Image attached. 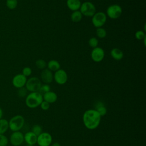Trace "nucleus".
Here are the masks:
<instances>
[{"label":"nucleus","mask_w":146,"mask_h":146,"mask_svg":"<svg viewBox=\"0 0 146 146\" xmlns=\"http://www.w3.org/2000/svg\"><path fill=\"white\" fill-rule=\"evenodd\" d=\"M101 117L102 116L95 109H89L84 112L82 120L87 129L94 130L99 127Z\"/></svg>","instance_id":"nucleus-1"},{"label":"nucleus","mask_w":146,"mask_h":146,"mask_svg":"<svg viewBox=\"0 0 146 146\" xmlns=\"http://www.w3.org/2000/svg\"><path fill=\"white\" fill-rule=\"evenodd\" d=\"M43 100L42 94L39 92H32L26 96L25 104L30 108H35L40 106Z\"/></svg>","instance_id":"nucleus-2"},{"label":"nucleus","mask_w":146,"mask_h":146,"mask_svg":"<svg viewBox=\"0 0 146 146\" xmlns=\"http://www.w3.org/2000/svg\"><path fill=\"white\" fill-rule=\"evenodd\" d=\"M25 118L21 115H17L13 116L9 121V129L13 132L19 131L24 126Z\"/></svg>","instance_id":"nucleus-3"},{"label":"nucleus","mask_w":146,"mask_h":146,"mask_svg":"<svg viewBox=\"0 0 146 146\" xmlns=\"http://www.w3.org/2000/svg\"><path fill=\"white\" fill-rule=\"evenodd\" d=\"M79 11L83 15L88 17H92L96 13V7L91 2H84L81 4Z\"/></svg>","instance_id":"nucleus-4"},{"label":"nucleus","mask_w":146,"mask_h":146,"mask_svg":"<svg viewBox=\"0 0 146 146\" xmlns=\"http://www.w3.org/2000/svg\"><path fill=\"white\" fill-rule=\"evenodd\" d=\"M42 86L41 80L37 77H31L27 80L25 87L28 91L39 92Z\"/></svg>","instance_id":"nucleus-5"},{"label":"nucleus","mask_w":146,"mask_h":146,"mask_svg":"<svg viewBox=\"0 0 146 146\" xmlns=\"http://www.w3.org/2000/svg\"><path fill=\"white\" fill-rule=\"evenodd\" d=\"M122 14L121 7L117 4H113L109 6L106 10V15L110 18L116 19L119 18Z\"/></svg>","instance_id":"nucleus-6"},{"label":"nucleus","mask_w":146,"mask_h":146,"mask_svg":"<svg viewBox=\"0 0 146 146\" xmlns=\"http://www.w3.org/2000/svg\"><path fill=\"white\" fill-rule=\"evenodd\" d=\"M107 21V15L103 11L96 12L92 17V23L94 27L96 28L102 27Z\"/></svg>","instance_id":"nucleus-7"},{"label":"nucleus","mask_w":146,"mask_h":146,"mask_svg":"<svg viewBox=\"0 0 146 146\" xmlns=\"http://www.w3.org/2000/svg\"><path fill=\"white\" fill-rule=\"evenodd\" d=\"M52 137L48 132H42L37 136L36 144L39 146H50L52 144Z\"/></svg>","instance_id":"nucleus-8"},{"label":"nucleus","mask_w":146,"mask_h":146,"mask_svg":"<svg viewBox=\"0 0 146 146\" xmlns=\"http://www.w3.org/2000/svg\"><path fill=\"white\" fill-rule=\"evenodd\" d=\"M9 141L13 146H20L24 141V134L20 131L13 132L10 136Z\"/></svg>","instance_id":"nucleus-9"},{"label":"nucleus","mask_w":146,"mask_h":146,"mask_svg":"<svg viewBox=\"0 0 146 146\" xmlns=\"http://www.w3.org/2000/svg\"><path fill=\"white\" fill-rule=\"evenodd\" d=\"M54 80L55 82L60 85L64 84L68 80V75L66 71L63 69H59L55 72L53 75Z\"/></svg>","instance_id":"nucleus-10"},{"label":"nucleus","mask_w":146,"mask_h":146,"mask_svg":"<svg viewBox=\"0 0 146 146\" xmlns=\"http://www.w3.org/2000/svg\"><path fill=\"white\" fill-rule=\"evenodd\" d=\"M105 52L104 50L100 47H96L94 48L91 53V58L92 60L95 62H100L104 58Z\"/></svg>","instance_id":"nucleus-11"},{"label":"nucleus","mask_w":146,"mask_h":146,"mask_svg":"<svg viewBox=\"0 0 146 146\" xmlns=\"http://www.w3.org/2000/svg\"><path fill=\"white\" fill-rule=\"evenodd\" d=\"M27 77L22 74L15 75L12 79V84L17 88H20L25 86L27 82Z\"/></svg>","instance_id":"nucleus-12"},{"label":"nucleus","mask_w":146,"mask_h":146,"mask_svg":"<svg viewBox=\"0 0 146 146\" xmlns=\"http://www.w3.org/2000/svg\"><path fill=\"white\" fill-rule=\"evenodd\" d=\"M40 79L44 84H50L54 80L53 74L51 71L48 68L42 70L40 72Z\"/></svg>","instance_id":"nucleus-13"},{"label":"nucleus","mask_w":146,"mask_h":146,"mask_svg":"<svg viewBox=\"0 0 146 146\" xmlns=\"http://www.w3.org/2000/svg\"><path fill=\"white\" fill-rule=\"evenodd\" d=\"M37 136L31 131L27 132L24 135V141L29 145H34L36 144Z\"/></svg>","instance_id":"nucleus-14"},{"label":"nucleus","mask_w":146,"mask_h":146,"mask_svg":"<svg viewBox=\"0 0 146 146\" xmlns=\"http://www.w3.org/2000/svg\"><path fill=\"white\" fill-rule=\"evenodd\" d=\"M43 95V99L44 101L48 102L50 104L55 103L58 99V96L53 91H50L44 94Z\"/></svg>","instance_id":"nucleus-15"},{"label":"nucleus","mask_w":146,"mask_h":146,"mask_svg":"<svg viewBox=\"0 0 146 146\" xmlns=\"http://www.w3.org/2000/svg\"><path fill=\"white\" fill-rule=\"evenodd\" d=\"M81 4L80 0H67L66 1L67 7L72 11L79 10Z\"/></svg>","instance_id":"nucleus-16"},{"label":"nucleus","mask_w":146,"mask_h":146,"mask_svg":"<svg viewBox=\"0 0 146 146\" xmlns=\"http://www.w3.org/2000/svg\"><path fill=\"white\" fill-rule=\"evenodd\" d=\"M111 57L116 60H120L123 58V52L118 48H113L110 52Z\"/></svg>","instance_id":"nucleus-17"},{"label":"nucleus","mask_w":146,"mask_h":146,"mask_svg":"<svg viewBox=\"0 0 146 146\" xmlns=\"http://www.w3.org/2000/svg\"><path fill=\"white\" fill-rule=\"evenodd\" d=\"M47 68L51 71H56L60 68V64L59 62L56 60L52 59L48 61L47 64Z\"/></svg>","instance_id":"nucleus-18"},{"label":"nucleus","mask_w":146,"mask_h":146,"mask_svg":"<svg viewBox=\"0 0 146 146\" xmlns=\"http://www.w3.org/2000/svg\"><path fill=\"white\" fill-rule=\"evenodd\" d=\"M101 116H104L106 115L107 110L105 105L102 102H99L96 103L95 109Z\"/></svg>","instance_id":"nucleus-19"},{"label":"nucleus","mask_w":146,"mask_h":146,"mask_svg":"<svg viewBox=\"0 0 146 146\" xmlns=\"http://www.w3.org/2000/svg\"><path fill=\"white\" fill-rule=\"evenodd\" d=\"M9 129V121L3 118L0 119V134H5Z\"/></svg>","instance_id":"nucleus-20"},{"label":"nucleus","mask_w":146,"mask_h":146,"mask_svg":"<svg viewBox=\"0 0 146 146\" xmlns=\"http://www.w3.org/2000/svg\"><path fill=\"white\" fill-rule=\"evenodd\" d=\"M83 18V15L79 10L73 11L71 14V20L72 22L78 23L81 21Z\"/></svg>","instance_id":"nucleus-21"},{"label":"nucleus","mask_w":146,"mask_h":146,"mask_svg":"<svg viewBox=\"0 0 146 146\" xmlns=\"http://www.w3.org/2000/svg\"><path fill=\"white\" fill-rule=\"evenodd\" d=\"M6 5L10 10L15 9L18 5V0H6Z\"/></svg>","instance_id":"nucleus-22"},{"label":"nucleus","mask_w":146,"mask_h":146,"mask_svg":"<svg viewBox=\"0 0 146 146\" xmlns=\"http://www.w3.org/2000/svg\"><path fill=\"white\" fill-rule=\"evenodd\" d=\"M96 34L98 38L102 39L106 36L107 32L104 28L99 27V28H97V29L96 30Z\"/></svg>","instance_id":"nucleus-23"},{"label":"nucleus","mask_w":146,"mask_h":146,"mask_svg":"<svg viewBox=\"0 0 146 146\" xmlns=\"http://www.w3.org/2000/svg\"><path fill=\"white\" fill-rule=\"evenodd\" d=\"M35 66L38 68L43 70L46 68V67L47 66V63L44 60L42 59H39L35 62Z\"/></svg>","instance_id":"nucleus-24"},{"label":"nucleus","mask_w":146,"mask_h":146,"mask_svg":"<svg viewBox=\"0 0 146 146\" xmlns=\"http://www.w3.org/2000/svg\"><path fill=\"white\" fill-rule=\"evenodd\" d=\"M31 131L38 136L42 132V128L40 125L38 124H35L32 127Z\"/></svg>","instance_id":"nucleus-25"},{"label":"nucleus","mask_w":146,"mask_h":146,"mask_svg":"<svg viewBox=\"0 0 146 146\" xmlns=\"http://www.w3.org/2000/svg\"><path fill=\"white\" fill-rule=\"evenodd\" d=\"M99 41L96 37H92L88 40V44L92 48H95L98 47Z\"/></svg>","instance_id":"nucleus-26"},{"label":"nucleus","mask_w":146,"mask_h":146,"mask_svg":"<svg viewBox=\"0 0 146 146\" xmlns=\"http://www.w3.org/2000/svg\"><path fill=\"white\" fill-rule=\"evenodd\" d=\"M9 139L4 134H0V146H7Z\"/></svg>","instance_id":"nucleus-27"},{"label":"nucleus","mask_w":146,"mask_h":146,"mask_svg":"<svg viewBox=\"0 0 146 146\" xmlns=\"http://www.w3.org/2000/svg\"><path fill=\"white\" fill-rule=\"evenodd\" d=\"M135 38L137 40H143L146 37V35L144 31L142 30H139L135 33Z\"/></svg>","instance_id":"nucleus-28"},{"label":"nucleus","mask_w":146,"mask_h":146,"mask_svg":"<svg viewBox=\"0 0 146 146\" xmlns=\"http://www.w3.org/2000/svg\"><path fill=\"white\" fill-rule=\"evenodd\" d=\"M50 86L49 84H42L40 90L39 91V92L42 94V95L50 91Z\"/></svg>","instance_id":"nucleus-29"},{"label":"nucleus","mask_w":146,"mask_h":146,"mask_svg":"<svg viewBox=\"0 0 146 146\" xmlns=\"http://www.w3.org/2000/svg\"><path fill=\"white\" fill-rule=\"evenodd\" d=\"M31 74H32V70H31V68L30 67H24L23 68L22 74H23L26 77L30 76L31 75Z\"/></svg>","instance_id":"nucleus-30"},{"label":"nucleus","mask_w":146,"mask_h":146,"mask_svg":"<svg viewBox=\"0 0 146 146\" xmlns=\"http://www.w3.org/2000/svg\"><path fill=\"white\" fill-rule=\"evenodd\" d=\"M27 90L26 88L25 87L18 88V95L20 97H25L26 96H27Z\"/></svg>","instance_id":"nucleus-31"},{"label":"nucleus","mask_w":146,"mask_h":146,"mask_svg":"<svg viewBox=\"0 0 146 146\" xmlns=\"http://www.w3.org/2000/svg\"><path fill=\"white\" fill-rule=\"evenodd\" d=\"M40 107L41 108V109L43 111H47L48 110L50 107V104L48 103V102L43 100V102L41 103Z\"/></svg>","instance_id":"nucleus-32"},{"label":"nucleus","mask_w":146,"mask_h":146,"mask_svg":"<svg viewBox=\"0 0 146 146\" xmlns=\"http://www.w3.org/2000/svg\"><path fill=\"white\" fill-rule=\"evenodd\" d=\"M50 145H51V146H61L60 144L59 143H58V142L53 143L51 144Z\"/></svg>","instance_id":"nucleus-33"},{"label":"nucleus","mask_w":146,"mask_h":146,"mask_svg":"<svg viewBox=\"0 0 146 146\" xmlns=\"http://www.w3.org/2000/svg\"><path fill=\"white\" fill-rule=\"evenodd\" d=\"M2 116H3V111L2 108L0 107V119L2 118Z\"/></svg>","instance_id":"nucleus-34"}]
</instances>
